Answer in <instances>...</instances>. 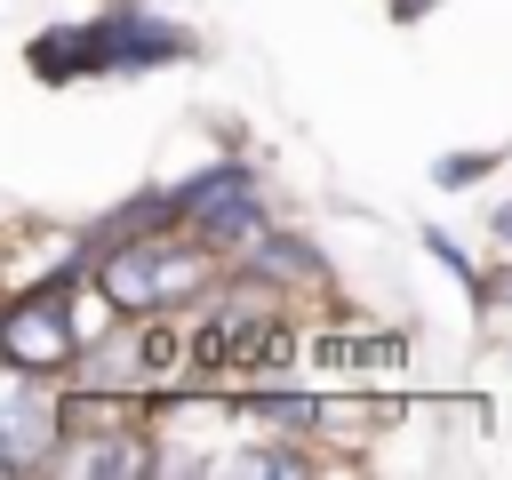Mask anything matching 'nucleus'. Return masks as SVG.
<instances>
[{
    "label": "nucleus",
    "instance_id": "nucleus-1",
    "mask_svg": "<svg viewBox=\"0 0 512 480\" xmlns=\"http://www.w3.org/2000/svg\"><path fill=\"white\" fill-rule=\"evenodd\" d=\"M192 40L176 24H152V16H104V24H64V32H40L32 40V72L40 80H72V72H136V64H168L184 56Z\"/></svg>",
    "mask_w": 512,
    "mask_h": 480
},
{
    "label": "nucleus",
    "instance_id": "nucleus-2",
    "mask_svg": "<svg viewBox=\"0 0 512 480\" xmlns=\"http://www.w3.org/2000/svg\"><path fill=\"white\" fill-rule=\"evenodd\" d=\"M88 272H96L104 304H120V312H160V304H176V296H192V288L208 280V256H200L192 240H176V232H128V240L96 248Z\"/></svg>",
    "mask_w": 512,
    "mask_h": 480
},
{
    "label": "nucleus",
    "instance_id": "nucleus-3",
    "mask_svg": "<svg viewBox=\"0 0 512 480\" xmlns=\"http://www.w3.org/2000/svg\"><path fill=\"white\" fill-rule=\"evenodd\" d=\"M176 224H192L208 248H248V240L264 232V208H256V176H248L240 160H224V168H208V176L176 184Z\"/></svg>",
    "mask_w": 512,
    "mask_h": 480
},
{
    "label": "nucleus",
    "instance_id": "nucleus-4",
    "mask_svg": "<svg viewBox=\"0 0 512 480\" xmlns=\"http://www.w3.org/2000/svg\"><path fill=\"white\" fill-rule=\"evenodd\" d=\"M0 352L16 376H64L80 352V328L64 320V296H16L0 312Z\"/></svg>",
    "mask_w": 512,
    "mask_h": 480
},
{
    "label": "nucleus",
    "instance_id": "nucleus-5",
    "mask_svg": "<svg viewBox=\"0 0 512 480\" xmlns=\"http://www.w3.org/2000/svg\"><path fill=\"white\" fill-rule=\"evenodd\" d=\"M56 432H64V408H48V400L32 392V376H16L8 400H0V464H8V472H32Z\"/></svg>",
    "mask_w": 512,
    "mask_h": 480
},
{
    "label": "nucleus",
    "instance_id": "nucleus-6",
    "mask_svg": "<svg viewBox=\"0 0 512 480\" xmlns=\"http://www.w3.org/2000/svg\"><path fill=\"white\" fill-rule=\"evenodd\" d=\"M240 256H248V272H264V280H320V256L296 248L288 232H256Z\"/></svg>",
    "mask_w": 512,
    "mask_h": 480
},
{
    "label": "nucleus",
    "instance_id": "nucleus-7",
    "mask_svg": "<svg viewBox=\"0 0 512 480\" xmlns=\"http://www.w3.org/2000/svg\"><path fill=\"white\" fill-rule=\"evenodd\" d=\"M480 168H488V152H456V160H440L432 176H440V184H472Z\"/></svg>",
    "mask_w": 512,
    "mask_h": 480
},
{
    "label": "nucleus",
    "instance_id": "nucleus-8",
    "mask_svg": "<svg viewBox=\"0 0 512 480\" xmlns=\"http://www.w3.org/2000/svg\"><path fill=\"white\" fill-rule=\"evenodd\" d=\"M496 232H504V248H512V208H504V216H496Z\"/></svg>",
    "mask_w": 512,
    "mask_h": 480
},
{
    "label": "nucleus",
    "instance_id": "nucleus-9",
    "mask_svg": "<svg viewBox=\"0 0 512 480\" xmlns=\"http://www.w3.org/2000/svg\"><path fill=\"white\" fill-rule=\"evenodd\" d=\"M392 8H400V16H416V8H424V0H392Z\"/></svg>",
    "mask_w": 512,
    "mask_h": 480
}]
</instances>
